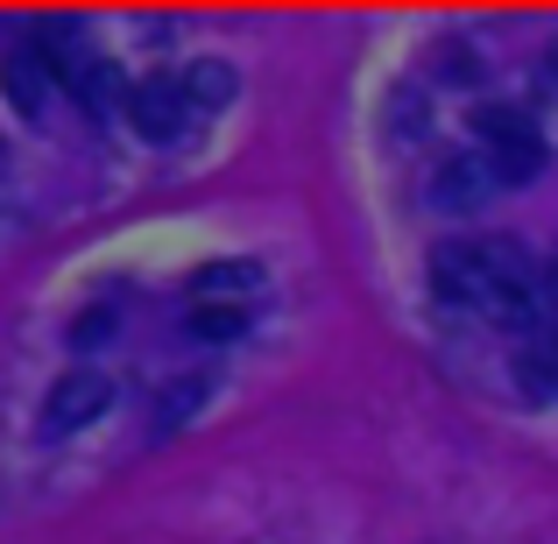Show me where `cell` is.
Here are the masks:
<instances>
[{
    "instance_id": "1",
    "label": "cell",
    "mask_w": 558,
    "mask_h": 544,
    "mask_svg": "<svg viewBox=\"0 0 558 544\" xmlns=\"http://www.w3.org/2000/svg\"><path fill=\"white\" fill-rule=\"evenodd\" d=\"M523 247L509 241H446L432 255V298L438 304H488L502 283H523Z\"/></svg>"
},
{
    "instance_id": "2",
    "label": "cell",
    "mask_w": 558,
    "mask_h": 544,
    "mask_svg": "<svg viewBox=\"0 0 558 544\" xmlns=\"http://www.w3.org/2000/svg\"><path fill=\"white\" fill-rule=\"evenodd\" d=\"M474 128H481V164L495 170V184H531L537 170H545V135L531 128V113H517V107H481L474 113Z\"/></svg>"
},
{
    "instance_id": "3",
    "label": "cell",
    "mask_w": 558,
    "mask_h": 544,
    "mask_svg": "<svg viewBox=\"0 0 558 544\" xmlns=\"http://www.w3.org/2000/svg\"><path fill=\"white\" fill-rule=\"evenodd\" d=\"M107 403H113L107 375H93V367H71V375L57 382L50 396H43V418H36V432H43V438H71V432H85V424H93Z\"/></svg>"
},
{
    "instance_id": "4",
    "label": "cell",
    "mask_w": 558,
    "mask_h": 544,
    "mask_svg": "<svg viewBox=\"0 0 558 544\" xmlns=\"http://www.w3.org/2000/svg\"><path fill=\"white\" fill-rule=\"evenodd\" d=\"M121 107H128V121H135V135L142 142H178L184 135V93H178V78H142L135 93H121Z\"/></svg>"
},
{
    "instance_id": "5",
    "label": "cell",
    "mask_w": 558,
    "mask_h": 544,
    "mask_svg": "<svg viewBox=\"0 0 558 544\" xmlns=\"http://www.w3.org/2000/svg\"><path fill=\"white\" fill-rule=\"evenodd\" d=\"M50 64H43V50L36 43H14L8 57H0V93L14 99V113H28V121H36L43 113V99H50Z\"/></svg>"
},
{
    "instance_id": "6",
    "label": "cell",
    "mask_w": 558,
    "mask_h": 544,
    "mask_svg": "<svg viewBox=\"0 0 558 544\" xmlns=\"http://www.w3.org/2000/svg\"><path fill=\"white\" fill-rule=\"evenodd\" d=\"M488 191H495V170L481 156H452L432 178V205L438 213H474V205H488Z\"/></svg>"
},
{
    "instance_id": "7",
    "label": "cell",
    "mask_w": 558,
    "mask_h": 544,
    "mask_svg": "<svg viewBox=\"0 0 558 544\" xmlns=\"http://www.w3.org/2000/svg\"><path fill=\"white\" fill-rule=\"evenodd\" d=\"M517 382L531 396H558V326H537L517 354Z\"/></svg>"
},
{
    "instance_id": "8",
    "label": "cell",
    "mask_w": 558,
    "mask_h": 544,
    "mask_svg": "<svg viewBox=\"0 0 558 544\" xmlns=\"http://www.w3.org/2000/svg\"><path fill=\"white\" fill-rule=\"evenodd\" d=\"M184 107H227L233 99V64H219V57H198V64L178 78Z\"/></svg>"
},
{
    "instance_id": "9",
    "label": "cell",
    "mask_w": 558,
    "mask_h": 544,
    "mask_svg": "<svg viewBox=\"0 0 558 544\" xmlns=\"http://www.w3.org/2000/svg\"><path fill=\"white\" fill-rule=\"evenodd\" d=\"M205 375H184V382H170L163 389V403H156V432H178V424H191V410L205 403Z\"/></svg>"
},
{
    "instance_id": "10",
    "label": "cell",
    "mask_w": 558,
    "mask_h": 544,
    "mask_svg": "<svg viewBox=\"0 0 558 544\" xmlns=\"http://www.w3.org/2000/svg\"><path fill=\"white\" fill-rule=\"evenodd\" d=\"M241 326H247L241 304H198V312H191V333H198V340H233Z\"/></svg>"
},
{
    "instance_id": "11",
    "label": "cell",
    "mask_w": 558,
    "mask_h": 544,
    "mask_svg": "<svg viewBox=\"0 0 558 544\" xmlns=\"http://www.w3.org/2000/svg\"><path fill=\"white\" fill-rule=\"evenodd\" d=\"M107 333H113V312H85L71 340H78V347H93V340H107Z\"/></svg>"
}]
</instances>
